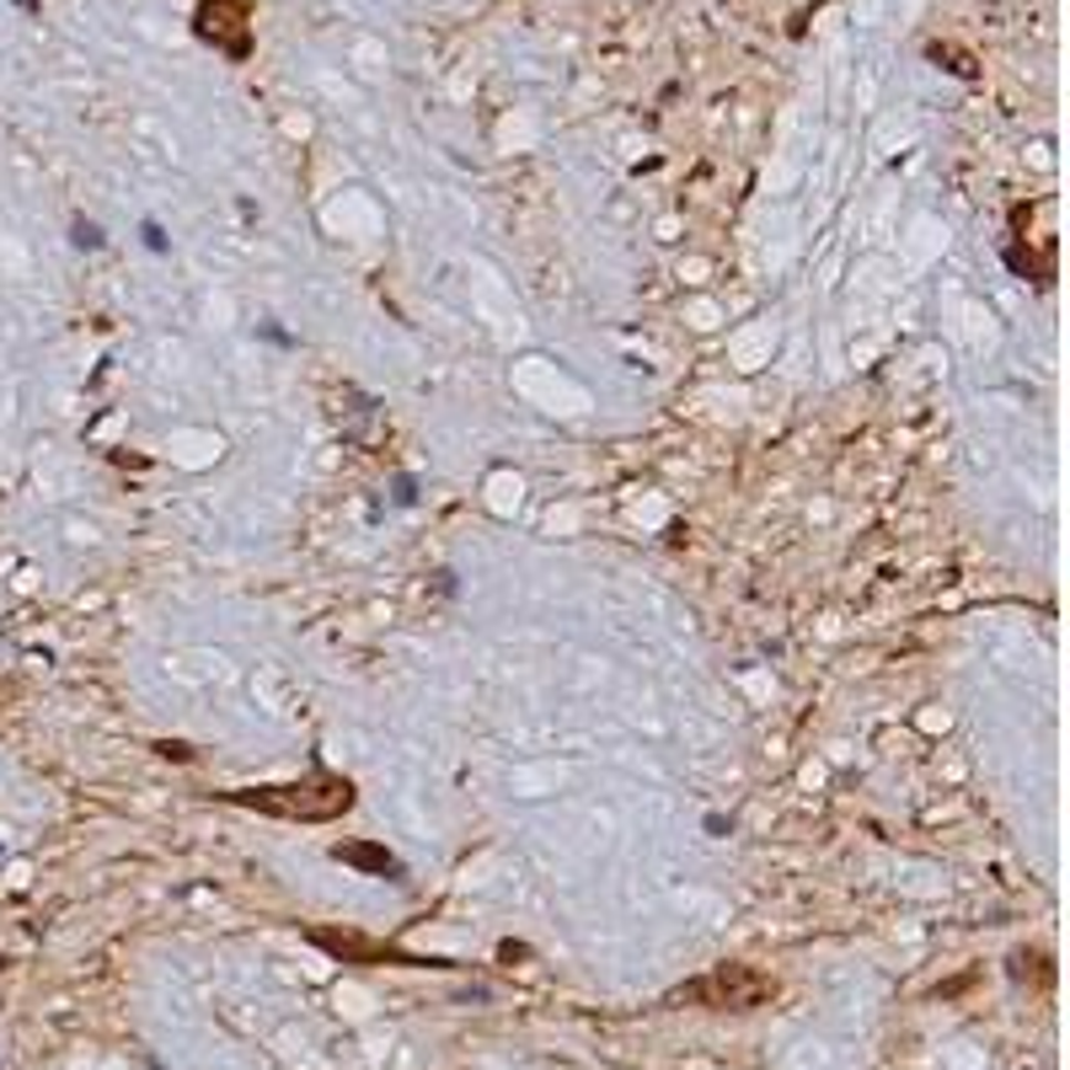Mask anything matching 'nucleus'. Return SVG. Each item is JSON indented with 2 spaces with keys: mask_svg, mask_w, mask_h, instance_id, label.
I'll use <instances>...</instances> for the list:
<instances>
[{
  "mask_svg": "<svg viewBox=\"0 0 1070 1070\" xmlns=\"http://www.w3.org/2000/svg\"><path fill=\"white\" fill-rule=\"evenodd\" d=\"M225 803L252 808V814H274V819H295V825H327L354 808V782L337 771H310L300 782H278V787H236Z\"/></svg>",
  "mask_w": 1070,
  "mask_h": 1070,
  "instance_id": "obj_1",
  "label": "nucleus"
},
{
  "mask_svg": "<svg viewBox=\"0 0 1070 1070\" xmlns=\"http://www.w3.org/2000/svg\"><path fill=\"white\" fill-rule=\"evenodd\" d=\"M771 996H776V979L750 969V964H723V969H712V975L670 990L674 1007H680V1001H696V1007H712V1011H755V1007H765Z\"/></svg>",
  "mask_w": 1070,
  "mask_h": 1070,
  "instance_id": "obj_2",
  "label": "nucleus"
},
{
  "mask_svg": "<svg viewBox=\"0 0 1070 1070\" xmlns=\"http://www.w3.org/2000/svg\"><path fill=\"white\" fill-rule=\"evenodd\" d=\"M310 942L322 952H333L337 964H365V969H445L439 958H418V952L397 948V942H380V937H365V931H333V926H316Z\"/></svg>",
  "mask_w": 1070,
  "mask_h": 1070,
  "instance_id": "obj_3",
  "label": "nucleus"
},
{
  "mask_svg": "<svg viewBox=\"0 0 1070 1070\" xmlns=\"http://www.w3.org/2000/svg\"><path fill=\"white\" fill-rule=\"evenodd\" d=\"M193 32L204 43H214L225 60L242 64L252 54V0H198Z\"/></svg>",
  "mask_w": 1070,
  "mask_h": 1070,
  "instance_id": "obj_4",
  "label": "nucleus"
},
{
  "mask_svg": "<svg viewBox=\"0 0 1070 1070\" xmlns=\"http://www.w3.org/2000/svg\"><path fill=\"white\" fill-rule=\"evenodd\" d=\"M333 862H343V867H359V873H375V878H391V884H401V878H407L401 856L386 852V846H375V840H343V846H333Z\"/></svg>",
  "mask_w": 1070,
  "mask_h": 1070,
  "instance_id": "obj_5",
  "label": "nucleus"
},
{
  "mask_svg": "<svg viewBox=\"0 0 1070 1070\" xmlns=\"http://www.w3.org/2000/svg\"><path fill=\"white\" fill-rule=\"evenodd\" d=\"M70 236H75V246H86V252H102V246H108L102 225H96V220H86V214H75V220H70Z\"/></svg>",
  "mask_w": 1070,
  "mask_h": 1070,
  "instance_id": "obj_6",
  "label": "nucleus"
},
{
  "mask_svg": "<svg viewBox=\"0 0 1070 1070\" xmlns=\"http://www.w3.org/2000/svg\"><path fill=\"white\" fill-rule=\"evenodd\" d=\"M1007 268H1017V274H1033L1039 284H1049V263H1039L1033 252H1022V246H1007Z\"/></svg>",
  "mask_w": 1070,
  "mask_h": 1070,
  "instance_id": "obj_7",
  "label": "nucleus"
},
{
  "mask_svg": "<svg viewBox=\"0 0 1070 1070\" xmlns=\"http://www.w3.org/2000/svg\"><path fill=\"white\" fill-rule=\"evenodd\" d=\"M155 755H161V761H193V750H187L183 738H161V744H155Z\"/></svg>",
  "mask_w": 1070,
  "mask_h": 1070,
  "instance_id": "obj_8",
  "label": "nucleus"
},
{
  "mask_svg": "<svg viewBox=\"0 0 1070 1070\" xmlns=\"http://www.w3.org/2000/svg\"><path fill=\"white\" fill-rule=\"evenodd\" d=\"M140 236H145L151 252H166V246H172V242H166V231H161V220H145V225H140Z\"/></svg>",
  "mask_w": 1070,
  "mask_h": 1070,
  "instance_id": "obj_9",
  "label": "nucleus"
},
{
  "mask_svg": "<svg viewBox=\"0 0 1070 1070\" xmlns=\"http://www.w3.org/2000/svg\"><path fill=\"white\" fill-rule=\"evenodd\" d=\"M263 337H268V343H278V348H289V343H295V337L284 333V327H274V322H268V327H263Z\"/></svg>",
  "mask_w": 1070,
  "mask_h": 1070,
  "instance_id": "obj_10",
  "label": "nucleus"
},
{
  "mask_svg": "<svg viewBox=\"0 0 1070 1070\" xmlns=\"http://www.w3.org/2000/svg\"><path fill=\"white\" fill-rule=\"evenodd\" d=\"M524 952H530L524 942H503V948H498V958H503V964H514V958H524Z\"/></svg>",
  "mask_w": 1070,
  "mask_h": 1070,
  "instance_id": "obj_11",
  "label": "nucleus"
},
{
  "mask_svg": "<svg viewBox=\"0 0 1070 1070\" xmlns=\"http://www.w3.org/2000/svg\"><path fill=\"white\" fill-rule=\"evenodd\" d=\"M728 829H734V825H728L723 814H706V835H728Z\"/></svg>",
  "mask_w": 1070,
  "mask_h": 1070,
  "instance_id": "obj_12",
  "label": "nucleus"
},
{
  "mask_svg": "<svg viewBox=\"0 0 1070 1070\" xmlns=\"http://www.w3.org/2000/svg\"><path fill=\"white\" fill-rule=\"evenodd\" d=\"M418 492H412V477H397V503H412Z\"/></svg>",
  "mask_w": 1070,
  "mask_h": 1070,
  "instance_id": "obj_13",
  "label": "nucleus"
},
{
  "mask_svg": "<svg viewBox=\"0 0 1070 1070\" xmlns=\"http://www.w3.org/2000/svg\"><path fill=\"white\" fill-rule=\"evenodd\" d=\"M17 6H22V11H32V17H38V0H17Z\"/></svg>",
  "mask_w": 1070,
  "mask_h": 1070,
  "instance_id": "obj_14",
  "label": "nucleus"
}]
</instances>
